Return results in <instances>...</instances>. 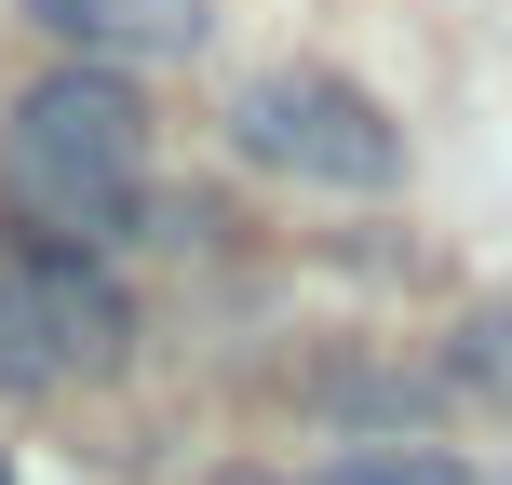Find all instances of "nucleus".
I'll return each instance as SVG.
<instances>
[{
	"instance_id": "obj_1",
	"label": "nucleus",
	"mask_w": 512,
	"mask_h": 485,
	"mask_svg": "<svg viewBox=\"0 0 512 485\" xmlns=\"http://www.w3.org/2000/svg\"><path fill=\"white\" fill-rule=\"evenodd\" d=\"M0 203L41 243H135L149 230V108L122 68H54L0 122Z\"/></svg>"
},
{
	"instance_id": "obj_2",
	"label": "nucleus",
	"mask_w": 512,
	"mask_h": 485,
	"mask_svg": "<svg viewBox=\"0 0 512 485\" xmlns=\"http://www.w3.org/2000/svg\"><path fill=\"white\" fill-rule=\"evenodd\" d=\"M230 135H243V162H270V176H297V189H391L405 176V122H391L364 81H337V68L243 81Z\"/></svg>"
},
{
	"instance_id": "obj_3",
	"label": "nucleus",
	"mask_w": 512,
	"mask_h": 485,
	"mask_svg": "<svg viewBox=\"0 0 512 485\" xmlns=\"http://www.w3.org/2000/svg\"><path fill=\"white\" fill-rule=\"evenodd\" d=\"M135 337L122 283L95 270L81 243H27L0 256V391H68V378H108Z\"/></svg>"
},
{
	"instance_id": "obj_4",
	"label": "nucleus",
	"mask_w": 512,
	"mask_h": 485,
	"mask_svg": "<svg viewBox=\"0 0 512 485\" xmlns=\"http://www.w3.org/2000/svg\"><path fill=\"white\" fill-rule=\"evenodd\" d=\"M27 27H54L81 68H122V54H189L216 14L203 0H27Z\"/></svg>"
},
{
	"instance_id": "obj_5",
	"label": "nucleus",
	"mask_w": 512,
	"mask_h": 485,
	"mask_svg": "<svg viewBox=\"0 0 512 485\" xmlns=\"http://www.w3.org/2000/svg\"><path fill=\"white\" fill-rule=\"evenodd\" d=\"M310 405H324L337 432H364V445H432V378H391V364H364V378H324Z\"/></svg>"
},
{
	"instance_id": "obj_6",
	"label": "nucleus",
	"mask_w": 512,
	"mask_h": 485,
	"mask_svg": "<svg viewBox=\"0 0 512 485\" xmlns=\"http://www.w3.org/2000/svg\"><path fill=\"white\" fill-rule=\"evenodd\" d=\"M445 378H459L472 405H499V418H512V297L459 324V351H445Z\"/></svg>"
},
{
	"instance_id": "obj_7",
	"label": "nucleus",
	"mask_w": 512,
	"mask_h": 485,
	"mask_svg": "<svg viewBox=\"0 0 512 485\" xmlns=\"http://www.w3.org/2000/svg\"><path fill=\"white\" fill-rule=\"evenodd\" d=\"M310 485H472V472L445 459V445H337Z\"/></svg>"
},
{
	"instance_id": "obj_8",
	"label": "nucleus",
	"mask_w": 512,
	"mask_h": 485,
	"mask_svg": "<svg viewBox=\"0 0 512 485\" xmlns=\"http://www.w3.org/2000/svg\"><path fill=\"white\" fill-rule=\"evenodd\" d=\"M0 485H14V459H0Z\"/></svg>"
}]
</instances>
